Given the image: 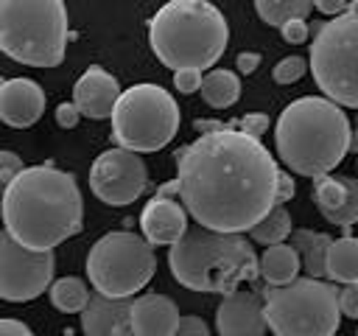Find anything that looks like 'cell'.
Returning <instances> with one entry per match:
<instances>
[{"label": "cell", "mask_w": 358, "mask_h": 336, "mask_svg": "<svg viewBox=\"0 0 358 336\" xmlns=\"http://www.w3.org/2000/svg\"><path fill=\"white\" fill-rule=\"evenodd\" d=\"M308 56L310 73L324 98L358 109V11L313 25Z\"/></svg>", "instance_id": "9c48e42d"}, {"label": "cell", "mask_w": 358, "mask_h": 336, "mask_svg": "<svg viewBox=\"0 0 358 336\" xmlns=\"http://www.w3.org/2000/svg\"><path fill=\"white\" fill-rule=\"evenodd\" d=\"M291 232H294V227H291V213H288L282 204H277L257 227L249 230L252 241H255V244H263V246L285 244V238H291Z\"/></svg>", "instance_id": "484cf974"}, {"label": "cell", "mask_w": 358, "mask_h": 336, "mask_svg": "<svg viewBox=\"0 0 358 336\" xmlns=\"http://www.w3.org/2000/svg\"><path fill=\"white\" fill-rule=\"evenodd\" d=\"M280 34H282V39H285V42H291V45H302V42L308 39V34H313V31L308 28V22H305V20H294V22H288Z\"/></svg>", "instance_id": "1f68e13d"}, {"label": "cell", "mask_w": 358, "mask_h": 336, "mask_svg": "<svg viewBox=\"0 0 358 336\" xmlns=\"http://www.w3.org/2000/svg\"><path fill=\"white\" fill-rule=\"evenodd\" d=\"M179 132V104L159 84H134L123 90L112 112V137L117 148L145 154L165 148Z\"/></svg>", "instance_id": "52a82bcc"}, {"label": "cell", "mask_w": 358, "mask_h": 336, "mask_svg": "<svg viewBox=\"0 0 358 336\" xmlns=\"http://www.w3.org/2000/svg\"><path fill=\"white\" fill-rule=\"evenodd\" d=\"M201 84H204L201 70H179V73H173V87H176L179 92H185V95L199 92Z\"/></svg>", "instance_id": "f1b7e54d"}, {"label": "cell", "mask_w": 358, "mask_h": 336, "mask_svg": "<svg viewBox=\"0 0 358 336\" xmlns=\"http://www.w3.org/2000/svg\"><path fill=\"white\" fill-rule=\"evenodd\" d=\"M308 67H310V62H305L302 56H288V59H282V62L274 64L271 78L277 84H296L308 73Z\"/></svg>", "instance_id": "4316f807"}, {"label": "cell", "mask_w": 358, "mask_h": 336, "mask_svg": "<svg viewBox=\"0 0 358 336\" xmlns=\"http://www.w3.org/2000/svg\"><path fill=\"white\" fill-rule=\"evenodd\" d=\"M157 196H162V199H179V182L171 179V182L159 185V188H157ZM179 202H182V199H179Z\"/></svg>", "instance_id": "74e56055"}, {"label": "cell", "mask_w": 358, "mask_h": 336, "mask_svg": "<svg viewBox=\"0 0 358 336\" xmlns=\"http://www.w3.org/2000/svg\"><path fill=\"white\" fill-rule=\"evenodd\" d=\"M45 112V90L34 78H6L0 84V118L11 129L34 126Z\"/></svg>", "instance_id": "9a60e30c"}, {"label": "cell", "mask_w": 358, "mask_h": 336, "mask_svg": "<svg viewBox=\"0 0 358 336\" xmlns=\"http://www.w3.org/2000/svg\"><path fill=\"white\" fill-rule=\"evenodd\" d=\"M235 126H238L241 132H246L249 137L260 140V134L268 129V115H263V112H246L241 120H235Z\"/></svg>", "instance_id": "83f0119b"}, {"label": "cell", "mask_w": 358, "mask_h": 336, "mask_svg": "<svg viewBox=\"0 0 358 336\" xmlns=\"http://www.w3.org/2000/svg\"><path fill=\"white\" fill-rule=\"evenodd\" d=\"M201 98L213 109H227L241 98V78L232 70H210L201 84Z\"/></svg>", "instance_id": "603a6c76"}, {"label": "cell", "mask_w": 358, "mask_h": 336, "mask_svg": "<svg viewBox=\"0 0 358 336\" xmlns=\"http://www.w3.org/2000/svg\"><path fill=\"white\" fill-rule=\"evenodd\" d=\"M78 118H81V112H78V106H76L73 101L56 106V123H59L62 129H73V126L78 123Z\"/></svg>", "instance_id": "836d02e7"}, {"label": "cell", "mask_w": 358, "mask_h": 336, "mask_svg": "<svg viewBox=\"0 0 358 336\" xmlns=\"http://www.w3.org/2000/svg\"><path fill=\"white\" fill-rule=\"evenodd\" d=\"M176 182L199 227L241 235L277 207L280 168L268 148L232 120L176 151Z\"/></svg>", "instance_id": "6da1fadb"}, {"label": "cell", "mask_w": 358, "mask_h": 336, "mask_svg": "<svg viewBox=\"0 0 358 336\" xmlns=\"http://www.w3.org/2000/svg\"><path fill=\"white\" fill-rule=\"evenodd\" d=\"M148 42L173 73L207 70L229 45V25L207 0H171L148 20Z\"/></svg>", "instance_id": "5b68a950"}, {"label": "cell", "mask_w": 358, "mask_h": 336, "mask_svg": "<svg viewBox=\"0 0 358 336\" xmlns=\"http://www.w3.org/2000/svg\"><path fill=\"white\" fill-rule=\"evenodd\" d=\"M0 336H34V333H31L28 325H22L20 319L6 316V319H0Z\"/></svg>", "instance_id": "8d00e7d4"}, {"label": "cell", "mask_w": 358, "mask_h": 336, "mask_svg": "<svg viewBox=\"0 0 358 336\" xmlns=\"http://www.w3.org/2000/svg\"><path fill=\"white\" fill-rule=\"evenodd\" d=\"M266 322L274 336H333L341 325L338 291L313 277L266 288Z\"/></svg>", "instance_id": "ba28073f"}, {"label": "cell", "mask_w": 358, "mask_h": 336, "mask_svg": "<svg viewBox=\"0 0 358 336\" xmlns=\"http://www.w3.org/2000/svg\"><path fill=\"white\" fill-rule=\"evenodd\" d=\"M67 48V11L62 0H3L0 50L31 67H56Z\"/></svg>", "instance_id": "8992f818"}, {"label": "cell", "mask_w": 358, "mask_h": 336, "mask_svg": "<svg viewBox=\"0 0 358 336\" xmlns=\"http://www.w3.org/2000/svg\"><path fill=\"white\" fill-rule=\"evenodd\" d=\"M140 230L151 246H173L190 230L187 210L179 199L154 196V199H148V204L140 213Z\"/></svg>", "instance_id": "e0dca14e"}, {"label": "cell", "mask_w": 358, "mask_h": 336, "mask_svg": "<svg viewBox=\"0 0 358 336\" xmlns=\"http://www.w3.org/2000/svg\"><path fill=\"white\" fill-rule=\"evenodd\" d=\"M313 202L322 213L324 221L344 227L350 232V227L358 221V176H322L313 185Z\"/></svg>", "instance_id": "5bb4252c"}, {"label": "cell", "mask_w": 358, "mask_h": 336, "mask_svg": "<svg viewBox=\"0 0 358 336\" xmlns=\"http://www.w3.org/2000/svg\"><path fill=\"white\" fill-rule=\"evenodd\" d=\"M171 274L190 291L232 294L243 283L257 280L260 258L246 235L190 227L168 252Z\"/></svg>", "instance_id": "277c9868"}, {"label": "cell", "mask_w": 358, "mask_h": 336, "mask_svg": "<svg viewBox=\"0 0 358 336\" xmlns=\"http://www.w3.org/2000/svg\"><path fill=\"white\" fill-rule=\"evenodd\" d=\"M338 308H341L344 316L358 319V283L344 286V288L338 291Z\"/></svg>", "instance_id": "4dcf8cb0"}, {"label": "cell", "mask_w": 358, "mask_h": 336, "mask_svg": "<svg viewBox=\"0 0 358 336\" xmlns=\"http://www.w3.org/2000/svg\"><path fill=\"white\" fill-rule=\"evenodd\" d=\"M131 302L95 291L81 311L84 336H131Z\"/></svg>", "instance_id": "ac0fdd59"}, {"label": "cell", "mask_w": 358, "mask_h": 336, "mask_svg": "<svg viewBox=\"0 0 358 336\" xmlns=\"http://www.w3.org/2000/svg\"><path fill=\"white\" fill-rule=\"evenodd\" d=\"M53 252H34L8 232L0 235V297L6 302H28L53 286Z\"/></svg>", "instance_id": "8fae6325"}, {"label": "cell", "mask_w": 358, "mask_h": 336, "mask_svg": "<svg viewBox=\"0 0 358 336\" xmlns=\"http://www.w3.org/2000/svg\"><path fill=\"white\" fill-rule=\"evenodd\" d=\"M302 269V258L291 244H277V246H266L260 255V277L268 288H282L291 286L294 280H299Z\"/></svg>", "instance_id": "ffe728a7"}, {"label": "cell", "mask_w": 358, "mask_h": 336, "mask_svg": "<svg viewBox=\"0 0 358 336\" xmlns=\"http://www.w3.org/2000/svg\"><path fill=\"white\" fill-rule=\"evenodd\" d=\"M330 244L333 238L324 235V232H316V230H294L291 232V246L299 252L302 258V266L308 272V277L313 280H322L327 277V252H330Z\"/></svg>", "instance_id": "44dd1931"}, {"label": "cell", "mask_w": 358, "mask_h": 336, "mask_svg": "<svg viewBox=\"0 0 358 336\" xmlns=\"http://www.w3.org/2000/svg\"><path fill=\"white\" fill-rule=\"evenodd\" d=\"M176 336H210V328L201 316H182Z\"/></svg>", "instance_id": "d6a6232c"}, {"label": "cell", "mask_w": 358, "mask_h": 336, "mask_svg": "<svg viewBox=\"0 0 358 336\" xmlns=\"http://www.w3.org/2000/svg\"><path fill=\"white\" fill-rule=\"evenodd\" d=\"M255 8H257V17L266 25H274V28L282 31L288 22L305 20L316 6L310 0H257Z\"/></svg>", "instance_id": "cb8c5ba5"}, {"label": "cell", "mask_w": 358, "mask_h": 336, "mask_svg": "<svg viewBox=\"0 0 358 336\" xmlns=\"http://www.w3.org/2000/svg\"><path fill=\"white\" fill-rule=\"evenodd\" d=\"M90 288L81 277H62L50 286V305L62 314H81L90 302Z\"/></svg>", "instance_id": "d4e9b609"}, {"label": "cell", "mask_w": 358, "mask_h": 336, "mask_svg": "<svg viewBox=\"0 0 358 336\" xmlns=\"http://www.w3.org/2000/svg\"><path fill=\"white\" fill-rule=\"evenodd\" d=\"M277 154L285 168L299 176H327L352 146L347 112L330 98L302 95L291 101L274 126Z\"/></svg>", "instance_id": "3957f363"}, {"label": "cell", "mask_w": 358, "mask_h": 336, "mask_svg": "<svg viewBox=\"0 0 358 336\" xmlns=\"http://www.w3.org/2000/svg\"><path fill=\"white\" fill-rule=\"evenodd\" d=\"M355 336H358V330H355Z\"/></svg>", "instance_id": "f35d334b"}, {"label": "cell", "mask_w": 358, "mask_h": 336, "mask_svg": "<svg viewBox=\"0 0 358 336\" xmlns=\"http://www.w3.org/2000/svg\"><path fill=\"white\" fill-rule=\"evenodd\" d=\"M120 87L117 78L112 73H106L103 67H87L81 73V78L73 87V104L78 106V112L84 118L101 120V118H112L117 101H120Z\"/></svg>", "instance_id": "2e32d148"}, {"label": "cell", "mask_w": 358, "mask_h": 336, "mask_svg": "<svg viewBox=\"0 0 358 336\" xmlns=\"http://www.w3.org/2000/svg\"><path fill=\"white\" fill-rule=\"evenodd\" d=\"M235 64H238V73L249 76V73H255V70L260 67V53H255V50H243V53H238Z\"/></svg>", "instance_id": "e575fe53"}, {"label": "cell", "mask_w": 358, "mask_h": 336, "mask_svg": "<svg viewBox=\"0 0 358 336\" xmlns=\"http://www.w3.org/2000/svg\"><path fill=\"white\" fill-rule=\"evenodd\" d=\"M84 202L76 176L53 165H31L3 190L6 232L34 252H53L81 230Z\"/></svg>", "instance_id": "7a4b0ae2"}, {"label": "cell", "mask_w": 358, "mask_h": 336, "mask_svg": "<svg viewBox=\"0 0 358 336\" xmlns=\"http://www.w3.org/2000/svg\"><path fill=\"white\" fill-rule=\"evenodd\" d=\"M148 185V171L140 154L126 148H109L95 157L90 168V190L112 207L131 204L143 196Z\"/></svg>", "instance_id": "7c38bea8"}, {"label": "cell", "mask_w": 358, "mask_h": 336, "mask_svg": "<svg viewBox=\"0 0 358 336\" xmlns=\"http://www.w3.org/2000/svg\"><path fill=\"white\" fill-rule=\"evenodd\" d=\"M67 336H70V333H67Z\"/></svg>", "instance_id": "ab89813d"}, {"label": "cell", "mask_w": 358, "mask_h": 336, "mask_svg": "<svg viewBox=\"0 0 358 336\" xmlns=\"http://www.w3.org/2000/svg\"><path fill=\"white\" fill-rule=\"evenodd\" d=\"M179 308L168 294H143L131 302V336H176Z\"/></svg>", "instance_id": "d6986e66"}, {"label": "cell", "mask_w": 358, "mask_h": 336, "mask_svg": "<svg viewBox=\"0 0 358 336\" xmlns=\"http://www.w3.org/2000/svg\"><path fill=\"white\" fill-rule=\"evenodd\" d=\"M294 179L288 171H280V182H277V204H285L288 199H294Z\"/></svg>", "instance_id": "d590c367"}, {"label": "cell", "mask_w": 358, "mask_h": 336, "mask_svg": "<svg viewBox=\"0 0 358 336\" xmlns=\"http://www.w3.org/2000/svg\"><path fill=\"white\" fill-rule=\"evenodd\" d=\"M327 277L341 283V286L358 283V238L355 235H341L330 244Z\"/></svg>", "instance_id": "7402d4cb"}, {"label": "cell", "mask_w": 358, "mask_h": 336, "mask_svg": "<svg viewBox=\"0 0 358 336\" xmlns=\"http://www.w3.org/2000/svg\"><path fill=\"white\" fill-rule=\"evenodd\" d=\"M215 330L218 336H263L268 330L263 291L238 288L221 297L215 308Z\"/></svg>", "instance_id": "4fadbf2b"}, {"label": "cell", "mask_w": 358, "mask_h": 336, "mask_svg": "<svg viewBox=\"0 0 358 336\" xmlns=\"http://www.w3.org/2000/svg\"><path fill=\"white\" fill-rule=\"evenodd\" d=\"M22 171H25V165H22V160L17 154L0 151V179H3V185H11Z\"/></svg>", "instance_id": "f546056e"}, {"label": "cell", "mask_w": 358, "mask_h": 336, "mask_svg": "<svg viewBox=\"0 0 358 336\" xmlns=\"http://www.w3.org/2000/svg\"><path fill=\"white\" fill-rule=\"evenodd\" d=\"M157 272L154 246L134 232L117 230L101 235L87 255V277L98 294L131 300Z\"/></svg>", "instance_id": "30bf717a"}]
</instances>
